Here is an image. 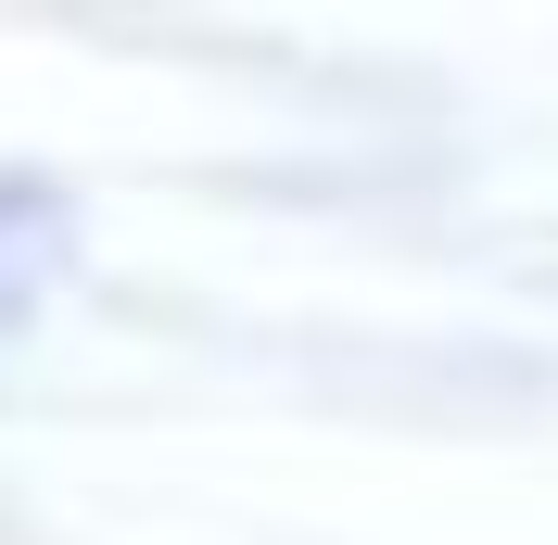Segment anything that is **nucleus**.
Returning a JSON list of instances; mask_svg holds the SVG:
<instances>
[{"label":"nucleus","instance_id":"nucleus-1","mask_svg":"<svg viewBox=\"0 0 558 545\" xmlns=\"http://www.w3.org/2000/svg\"><path fill=\"white\" fill-rule=\"evenodd\" d=\"M0 305H13V292H0Z\"/></svg>","mask_w":558,"mask_h":545}]
</instances>
